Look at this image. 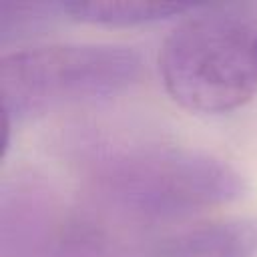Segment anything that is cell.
<instances>
[{"instance_id":"1","label":"cell","mask_w":257,"mask_h":257,"mask_svg":"<svg viewBox=\"0 0 257 257\" xmlns=\"http://www.w3.org/2000/svg\"><path fill=\"white\" fill-rule=\"evenodd\" d=\"M76 165L108 207L137 221H173L237 201L245 181L227 161L183 145L126 135H88Z\"/></svg>"},{"instance_id":"2","label":"cell","mask_w":257,"mask_h":257,"mask_svg":"<svg viewBox=\"0 0 257 257\" xmlns=\"http://www.w3.org/2000/svg\"><path fill=\"white\" fill-rule=\"evenodd\" d=\"M159 70L167 92L183 108L231 112L257 92V34L235 14H199L167 36Z\"/></svg>"},{"instance_id":"3","label":"cell","mask_w":257,"mask_h":257,"mask_svg":"<svg viewBox=\"0 0 257 257\" xmlns=\"http://www.w3.org/2000/svg\"><path fill=\"white\" fill-rule=\"evenodd\" d=\"M141 54L114 44H50L4 54L0 94L6 131L48 110L110 98L137 82Z\"/></svg>"},{"instance_id":"4","label":"cell","mask_w":257,"mask_h":257,"mask_svg":"<svg viewBox=\"0 0 257 257\" xmlns=\"http://www.w3.org/2000/svg\"><path fill=\"white\" fill-rule=\"evenodd\" d=\"M96 223L38 179L16 177L0 193V257H102Z\"/></svg>"},{"instance_id":"5","label":"cell","mask_w":257,"mask_h":257,"mask_svg":"<svg viewBox=\"0 0 257 257\" xmlns=\"http://www.w3.org/2000/svg\"><path fill=\"white\" fill-rule=\"evenodd\" d=\"M151 257H257V221L223 219L183 229L159 241Z\"/></svg>"},{"instance_id":"6","label":"cell","mask_w":257,"mask_h":257,"mask_svg":"<svg viewBox=\"0 0 257 257\" xmlns=\"http://www.w3.org/2000/svg\"><path fill=\"white\" fill-rule=\"evenodd\" d=\"M64 14L98 26H143L175 18L191 6L161 2H62Z\"/></svg>"},{"instance_id":"7","label":"cell","mask_w":257,"mask_h":257,"mask_svg":"<svg viewBox=\"0 0 257 257\" xmlns=\"http://www.w3.org/2000/svg\"><path fill=\"white\" fill-rule=\"evenodd\" d=\"M64 14L62 2H0V42L30 38Z\"/></svg>"}]
</instances>
